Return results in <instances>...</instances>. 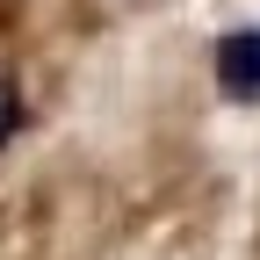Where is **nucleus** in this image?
Segmentation results:
<instances>
[{"mask_svg":"<svg viewBox=\"0 0 260 260\" xmlns=\"http://www.w3.org/2000/svg\"><path fill=\"white\" fill-rule=\"evenodd\" d=\"M210 73H217V94H224V102L253 109L260 102V29H224L217 51H210Z\"/></svg>","mask_w":260,"mask_h":260,"instance_id":"nucleus-1","label":"nucleus"},{"mask_svg":"<svg viewBox=\"0 0 260 260\" xmlns=\"http://www.w3.org/2000/svg\"><path fill=\"white\" fill-rule=\"evenodd\" d=\"M29 123V102H22V87L15 80H0V152L15 145V130Z\"/></svg>","mask_w":260,"mask_h":260,"instance_id":"nucleus-2","label":"nucleus"}]
</instances>
